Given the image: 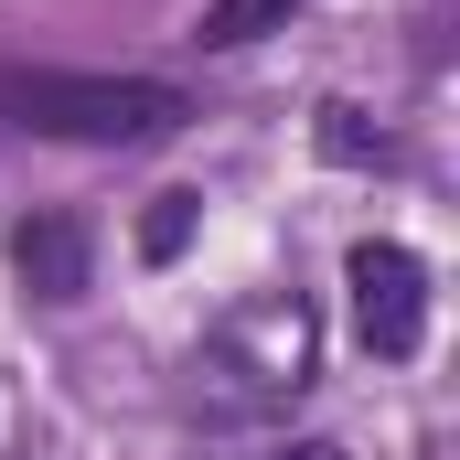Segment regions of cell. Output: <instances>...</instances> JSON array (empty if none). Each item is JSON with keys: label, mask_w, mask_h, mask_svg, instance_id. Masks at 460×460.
I'll return each instance as SVG.
<instances>
[{"label": "cell", "mask_w": 460, "mask_h": 460, "mask_svg": "<svg viewBox=\"0 0 460 460\" xmlns=\"http://www.w3.org/2000/svg\"><path fill=\"white\" fill-rule=\"evenodd\" d=\"M353 279V332L375 364H407V353L429 343V268H418V246H396V235H364L343 257Z\"/></svg>", "instance_id": "3957f363"}, {"label": "cell", "mask_w": 460, "mask_h": 460, "mask_svg": "<svg viewBox=\"0 0 460 460\" xmlns=\"http://www.w3.org/2000/svg\"><path fill=\"white\" fill-rule=\"evenodd\" d=\"M193 215H204V193H150L139 246H150V257H182V246H193Z\"/></svg>", "instance_id": "8992f818"}, {"label": "cell", "mask_w": 460, "mask_h": 460, "mask_svg": "<svg viewBox=\"0 0 460 460\" xmlns=\"http://www.w3.org/2000/svg\"><path fill=\"white\" fill-rule=\"evenodd\" d=\"M311 375H322V311H311L300 289H246L226 322L193 343V364H182V407L215 418V429H257V418L300 407Z\"/></svg>", "instance_id": "6da1fadb"}, {"label": "cell", "mask_w": 460, "mask_h": 460, "mask_svg": "<svg viewBox=\"0 0 460 460\" xmlns=\"http://www.w3.org/2000/svg\"><path fill=\"white\" fill-rule=\"evenodd\" d=\"M289 11H300V0H204L193 43H204V54H246V43H257V32H279Z\"/></svg>", "instance_id": "5b68a950"}, {"label": "cell", "mask_w": 460, "mask_h": 460, "mask_svg": "<svg viewBox=\"0 0 460 460\" xmlns=\"http://www.w3.org/2000/svg\"><path fill=\"white\" fill-rule=\"evenodd\" d=\"M268 460H343L332 439H289V450H268Z\"/></svg>", "instance_id": "ba28073f"}, {"label": "cell", "mask_w": 460, "mask_h": 460, "mask_svg": "<svg viewBox=\"0 0 460 460\" xmlns=\"http://www.w3.org/2000/svg\"><path fill=\"white\" fill-rule=\"evenodd\" d=\"M86 257H97V246H86L75 215H22V226H11V279H22L32 300H54V311L86 300Z\"/></svg>", "instance_id": "277c9868"}, {"label": "cell", "mask_w": 460, "mask_h": 460, "mask_svg": "<svg viewBox=\"0 0 460 460\" xmlns=\"http://www.w3.org/2000/svg\"><path fill=\"white\" fill-rule=\"evenodd\" d=\"M0 118L32 139H86V150H139L182 128V86L161 75H65V65H0Z\"/></svg>", "instance_id": "7a4b0ae2"}, {"label": "cell", "mask_w": 460, "mask_h": 460, "mask_svg": "<svg viewBox=\"0 0 460 460\" xmlns=\"http://www.w3.org/2000/svg\"><path fill=\"white\" fill-rule=\"evenodd\" d=\"M322 150L332 161H385V139L364 128V108H322Z\"/></svg>", "instance_id": "52a82bcc"}]
</instances>
